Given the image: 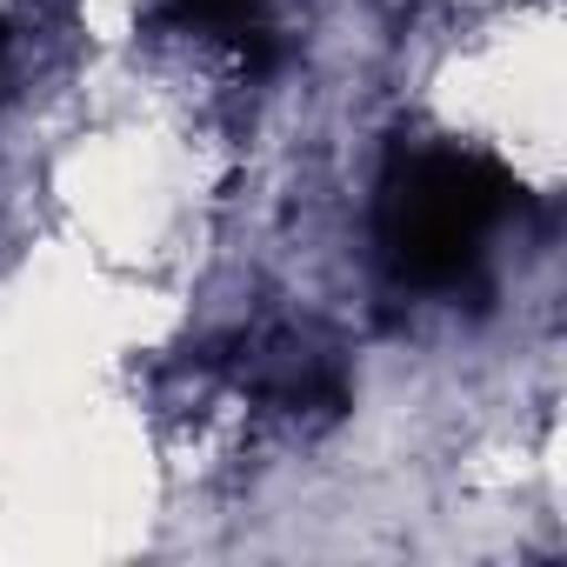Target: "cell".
Returning <instances> with one entry per match:
<instances>
[{
    "label": "cell",
    "mask_w": 567,
    "mask_h": 567,
    "mask_svg": "<svg viewBox=\"0 0 567 567\" xmlns=\"http://www.w3.org/2000/svg\"><path fill=\"white\" fill-rule=\"evenodd\" d=\"M267 0H174V14L194 28H254Z\"/></svg>",
    "instance_id": "cell-2"
},
{
    "label": "cell",
    "mask_w": 567,
    "mask_h": 567,
    "mask_svg": "<svg viewBox=\"0 0 567 567\" xmlns=\"http://www.w3.org/2000/svg\"><path fill=\"white\" fill-rule=\"evenodd\" d=\"M8 48H14V34H8V21H0V74H8Z\"/></svg>",
    "instance_id": "cell-3"
},
{
    "label": "cell",
    "mask_w": 567,
    "mask_h": 567,
    "mask_svg": "<svg viewBox=\"0 0 567 567\" xmlns=\"http://www.w3.org/2000/svg\"><path fill=\"white\" fill-rule=\"evenodd\" d=\"M520 200L514 174L474 147H408L394 154L374 207V240L401 288H454L474 274L487 234Z\"/></svg>",
    "instance_id": "cell-1"
}]
</instances>
